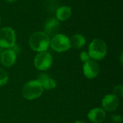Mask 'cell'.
<instances>
[{
    "label": "cell",
    "instance_id": "cell-1",
    "mask_svg": "<svg viewBox=\"0 0 123 123\" xmlns=\"http://www.w3.org/2000/svg\"><path fill=\"white\" fill-rule=\"evenodd\" d=\"M50 37L43 31L33 32L29 37L28 43L30 48L37 53L46 51L50 47Z\"/></svg>",
    "mask_w": 123,
    "mask_h": 123
},
{
    "label": "cell",
    "instance_id": "cell-2",
    "mask_svg": "<svg viewBox=\"0 0 123 123\" xmlns=\"http://www.w3.org/2000/svg\"><path fill=\"white\" fill-rule=\"evenodd\" d=\"M107 53V45L106 43L100 38L94 39L88 48V54L94 61H100L105 58Z\"/></svg>",
    "mask_w": 123,
    "mask_h": 123
},
{
    "label": "cell",
    "instance_id": "cell-3",
    "mask_svg": "<svg viewBox=\"0 0 123 123\" xmlns=\"http://www.w3.org/2000/svg\"><path fill=\"white\" fill-rule=\"evenodd\" d=\"M43 87L38 80H32L26 83L22 90V94L27 100H33L40 97L43 92Z\"/></svg>",
    "mask_w": 123,
    "mask_h": 123
},
{
    "label": "cell",
    "instance_id": "cell-4",
    "mask_svg": "<svg viewBox=\"0 0 123 123\" xmlns=\"http://www.w3.org/2000/svg\"><path fill=\"white\" fill-rule=\"evenodd\" d=\"M50 46L53 50L58 53L67 51L71 48L69 37L64 34L58 33L50 39Z\"/></svg>",
    "mask_w": 123,
    "mask_h": 123
},
{
    "label": "cell",
    "instance_id": "cell-5",
    "mask_svg": "<svg viewBox=\"0 0 123 123\" xmlns=\"http://www.w3.org/2000/svg\"><path fill=\"white\" fill-rule=\"evenodd\" d=\"M16 43V33L10 27H4L0 29V48H12Z\"/></svg>",
    "mask_w": 123,
    "mask_h": 123
},
{
    "label": "cell",
    "instance_id": "cell-6",
    "mask_svg": "<svg viewBox=\"0 0 123 123\" xmlns=\"http://www.w3.org/2000/svg\"><path fill=\"white\" fill-rule=\"evenodd\" d=\"M53 63V57L47 51L38 53L34 58V66L40 71H46Z\"/></svg>",
    "mask_w": 123,
    "mask_h": 123
},
{
    "label": "cell",
    "instance_id": "cell-7",
    "mask_svg": "<svg viewBox=\"0 0 123 123\" xmlns=\"http://www.w3.org/2000/svg\"><path fill=\"white\" fill-rule=\"evenodd\" d=\"M100 68L99 64L94 60H89V61L84 63L83 66V72L84 76L89 79H93L96 78L99 73Z\"/></svg>",
    "mask_w": 123,
    "mask_h": 123
},
{
    "label": "cell",
    "instance_id": "cell-8",
    "mask_svg": "<svg viewBox=\"0 0 123 123\" xmlns=\"http://www.w3.org/2000/svg\"><path fill=\"white\" fill-rule=\"evenodd\" d=\"M120 105V99L114 94L106 95L102 102L103 110L107 112H112L116 110Z\"/></svg>",
    "mask_w": 123,
    "mask_h": 123
},
{
    "label": "cell",
    "instance_id": "cell-9",
    "mask_svg": "<svg viewBox=\"0 0 123 123\" xmlns=\"http://www.w3.org/2000/svg\"><path fill=\"white\" fill-rule=\"evenodd\" d=\"M17 60V53L13 49L8 48L2 51L0 55V62L5 67L12 66Z\"/></svg>",
    "mask_w": 123,
    "mask_h": 123
},
{
    "label": "cell",
    "instance_id": "cell-10",
    "mask_svg": "<svg viewBox=\"0 0 123 123\" xmlns=\"http://www.w3.org/2000/svg\"><path fill=\"white\" fill-rule=\"evenodd\" d=\"M60 27V21L56 18H49L45 23L43 32H45L49 37H53L58 33Z\"/></svg>",
    "mask_w": 123,
    "mask_h": 123
},
{
    "label": "cell",
    "instance_id": "cell-11",
    "mask_svg": "<svg viewBox=\"0 0 123 123\" xmlns=\"http://www.w3.org/2000/svg\"><path fill=\"white\" fill-rule=\"evenodd\" d=\"M106 112L102 108H94L88 113L89 120L93 123H102L105 120Z\"/></svg>",
    "mask_w": 123,
    "mask_h": 123
},
{
    "label": "cell",
    "instance_id": "cell-12",
    "mask_svg": "<svg viewBox=\"0 0 123 123\" xmlns=\"http://www.w3.org/2000/svg\"><path fill=\"white\" fill-rule=\"evenodd\" d=\"M42 84L43 89L47 90H52L55 88L56 82L54 79L50 78L46 74H41L37 79Z\"/></svg>",
    "mask_w": 123,
    "mask_h": 123
},
{
    "label": "cell",
    "instance_id": "cell-13",
    "mask_svg": "<svg viewBox=\"0 0 123 123\" xmlns=\"http://www.w3.org/2000/svg\"><path fill=\"white\" fill-rule=\"evenodd\" d=\"M72 9L68 6H61L58 8L55 12L56 19L58 21H65L71 17Z\"/></svg>",
    "mask_w": 123,
    "mask_h": 123
},
{
    "label": "cell",
    "instance_id": "cell-14",
    "mask_svg": "<svg viewBox=\"0 0 123 123\" xmlns=\"http://www.w3.org/2000/svg\"><path fill=\"white\" fill-rule=\"evenodd\" d=\"M69 40L71 48L74 49H80L86 44V38L81 34H75Z\"/></svg>",
    "mask_w": 123,
    "mask_h": 123
},
{
    "label": "cell",
    "instance_id": "cell-15",
    "mask_svg": "<svg viewBox=\"0 0 123 123\" xmlns=\"http://www.w3.org/2000/svg\"><path fill=\"white\" fill-rule=\"evenodd\" d=\"M9 79L7 73L2 68H0V86L5 85Z\"/></svg>",
    "mask_w": 123,
    "mask_h": 123
},
{
    "label": "cell",
    "instance_id": "cell-16",
    "mask_svg": "<svg viewBox=\"0 0 123 123\" xmlns=\"http://www.w3.org/2000/svg\"><path fill=\"white\" fill-rule=\"evenodd\" d=\"M114 95L117 96V97H123V86L122 84L117 85L114 88Z\"/></svg>",
    "mask_w": 123,
    "mask_h": 123
},
{
    "label": "cell",
    "instance_id": "cell-17",
    "mask_svg": "<svg viewBox=\"0 0 123 123\" xmlns=\"http://www.w3.org/2000/svg\"><path fill=\"white\" fill-rule=\"evenodd\" d=\"M80 59L82 62L84 63H86L87 61H89L90 60V57L88 54L87 52L86 51H82L81 53H80Z\"/></svg>",
    "mask_w": 123,
    "mask_h": 123
},
{
    "label": "cell",
    "instance_id": "cell-18",
    "mask_svg": "<svg viewBox=\"0 0 123 123\" xmlns=\"http://www.w3.org/2000/svg\"><path fill=\"white\" fill-rule=\"evenodd\" d=\"M112 121L114 123H120L121 122V120H122V117L120 115H113L112 117Z\"/></svg>",
    "mask_w": 123,
    "mask_h": 123
},
{
    "label": "cell",
    "instance_id": "cell-19",
    "mask_svg": "<svg viewBox=\"0 0 123 123\" xmlns=\"http://www.w3.org/2000/svg\"><path fill=\"white\" fill-rule=\"evenodd\" d=\"M17 0H6V1L7 2V3H13V2H14V1H16Z\"/></svg>",
    "mask_w": 123,
    "mask_h": 123
},
{
    "label": "cell",
    "instance_id": "cell-20",
    "mask_svg": "<svg viewBox=\"0 0 123 123\" xmlns=\"http://www.w3.org/2000/svg\"><path fill=\"white\" fill-rule=\"evenodd\" d=\"M74 123H85L84 122H83V121H76V122H75Z\"/></svg>",
    "mask_w": 123,
    "mask_h": 123
},
{
    "label": "cell",
    "instance_id": "cell-21",
    "mask_svg": "<svg viewBox=\"0 0 123 123\" xmlns=\"http://www.w3.org/2000/svg\"><path fill=\"white\" fill-rule=\"evenodd\" d=\"M1 52H2V51H1V48H0V55H1Z\"/></svg>",
    "mask_w": 123,
    "mask_h": 123
},
{
    "label": "cell",
    "instance_id": "cell-22",
    "mask_svg": "<svg viewBox=\"0 0 123 123\" xmlns=\"http://www.w3.org/2000/svg\"><path fill=\"white\" fill-rule=\"evenodd\" d=\"M1 17H0V24H1Z\"/></svg>",
    "mask_w": 123,
    "mask_h": 123
}]
</instances>
